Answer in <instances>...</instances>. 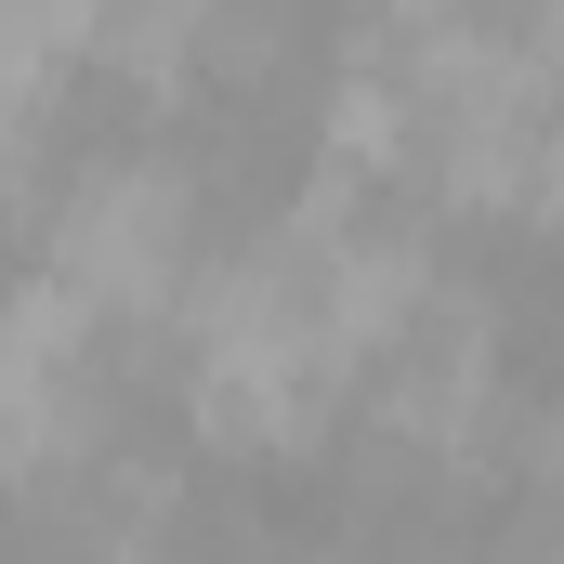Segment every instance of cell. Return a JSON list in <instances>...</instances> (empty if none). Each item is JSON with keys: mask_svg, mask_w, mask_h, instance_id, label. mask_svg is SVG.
Listing matches in <instances>:
<instances>
[{"mask_svg": "<svg viewBox=\"0 0 564 564\" xmlns=\"http://www.w3.org/2000/svg\"><path fill=\"white\" fill-rule=\"evenodd\" d=\"M26 237H40L26 276H53L93 328H119V341L171 328L184 289H197V263L224 250V224H210V171H197L171 132H132V144L66 158Z\"/></svg>", "mask_w": 564, "mask_h": 564, "instance_id": "6da1fadb", "label": "cell"}]
</instances>
